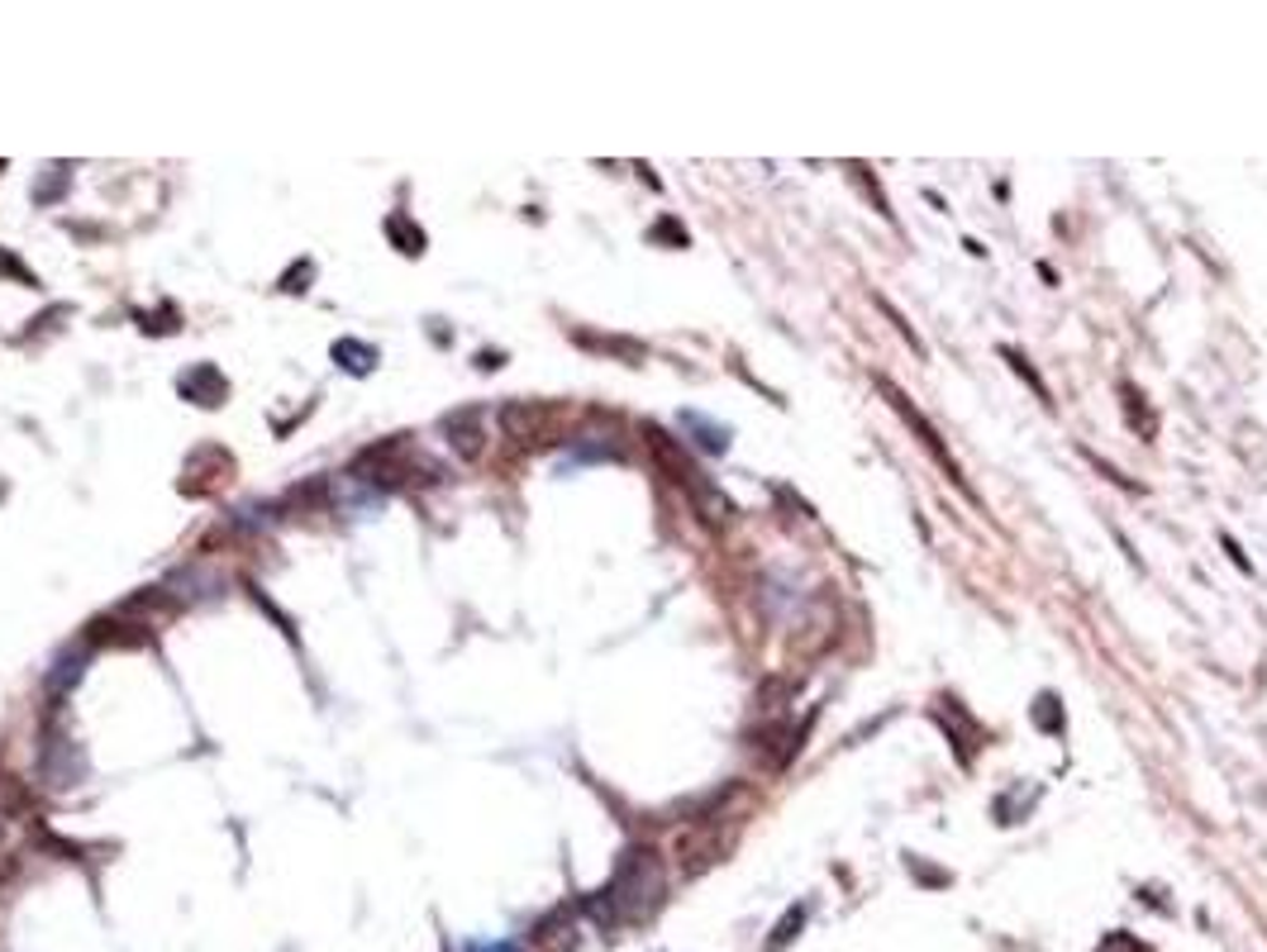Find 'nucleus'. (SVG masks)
<instances>
[{"mask_svg": "<svg viewBox=\"0 0 1267 952\" xmlns=\"http://www.w3.org/2000/svg\"><path fill=\"white\" fill-rule=\"evenodd\" d=\"M548 419H553V409L530 405V401H510L506 409H500V429H506L510 439H539Z\"/></svg>", "mask_w": 1267, "mask_h": 952, "instance_id": "obj_4", "label": "nucleus"}, {"mask_svg": "<svg viewBox=\"0 0 1267 952\" xmlns=\"http://www.w3.org/2000/svg\"><path fill=\"white\" fill-rule=\"evenodd\" d=\"M1006 363H1010L1015 371H1020V377H1024V381H1030V386H1034V391H1039V401H1048V386H1044V381H1039V377H1034V371H1030V363H1024V357H1020V353H1015V348H1006Z\"/></svg>", "mask_w": 1267, "mask_h": 952, "instance_id": "obj_10", "label": "nucleus"}, {"mask_svg": "<svg viewBox=\"0 0 1267 952\" xmlns=\"http://www.w3.org/2000/svg\"><path fill=\"white\" fill-rule=\"evenodd\" d=\"M387 234L401 244V252H424V234H420V229L405 224V214H391V220H387Z\"/></svg>", "mask_w": 1267, "mask_h": 952, "instance_id": "obj_9", "label": "nucleus"}, {"mask_svg": "<svg viewBox=\"0 0 1267 952\" xmlns=\"http://www.w3.org/2000/svg\"><path fill=\"white\" fill-rule=\"evenodd\" d=\"M800 920H806V910L796 905L792 914H786V924H782V929H776V938L768 943V952H772V948H782V943H792V938H796V924H800Z\"/></svg>", "mask_w": 1267, "mask_h": 952, "instance_id": "obj_11", "label": "nucleus"}, {"mask_svg": "<svg viewBox=\"0 0 1267 952\" xmlns=\"http://www.w3.org/2000/svg\"><path fill=\"white\" fill-rule=\"evenodd\" d=\"M663 905V862L653 848H629L615 866V882L591 900V914L611 929V924H639Z\"/></svg>", "mask_w": 1267, "mask_h": 952, "instance_id": "obj_1", "label": "nucleus"}, {"mask_svg": "<svg viewBox=\"0 0 1267 952\" xmlns=\"http://www.w3.org/2000/svg\"><path fill=\"white\" fill-rule=\"evenodd\" d=\"M0 276H19V282H29V276H24V268L10 258V252H0Z\"/></svg>", "mask_w": 1267, "mask_h": 952, "instance_id": "obj_12", "label": "nucleus"}, {"mask_svg": "<svg viewBox=\"0 0 1267 952\" xmlns=\"http://www.w3.org/2000/svg\"><path fill=\"white\" fill-rule=\"evenodd\" d=\"M87 643H95V648H143V643H153V634H148V624L129 620V614L119 610V614H101V620L87 624Z\"/></svg>", "mask_w": 1267, "mask_h": 952, "instance_id": "obj_3", "label": "nucleus"}, {"mask_svg": "<svg viewBox=\"0 0 1267 952\" xmlns=\"http://www.w3.org/2000/svg\"><path fill=\"white\" fill-rule=\"evenodd\" d=\"M877 386H881V395H887V401L896 405V415H901V419H905V425H911V429H915V439H919V443H925V448H929V453H935V462L943 467V477H949V481H953V486H963V491H967V481H963V472H958V462H953V457H949V448H943V443H939V433H935V425H929V419H919V409H915L911 401H905V395H901V391H896V386H891V381H877Z\"/></svg>", "mask_w": 1267, "mask_h": 952, "instance_id": "obj_2", "label": "nucleus"}, {"mask_svg": "<svg viewBox=\"0 0 1267 952\" xmlns=\"http://www.w3.org/2000/svg\"><path fill=\"white\" fill-rule=\"evenodd\" d=\"M125 614H177V600H167L162 590H143L125 605Z\"/></svg>", "mask_w": 1267, "mask_h": 952, "instance_id": "obj_8", "label": "nucleus"}, {"mask_svg": "<svg viewBox=\"0 0 1267 952\" xmlns=\"http://www.w3.org/2000/svg\"><path fill=\"white\" fill-rule=\"evenodd\" d=\"M453 429V448H458V457H482V425L468 415V419H458V425H448Z\"/></svg>", "mask_w": 1267, "mask_h": 952, "instance_id": "obj_7", "label": "nucleus"}, {"mask_svg": "<svg viewBox=\"0 0 1267 952\" xmlns=\"http://www.w3.org/2000/svg\"><path fill=\"white\" fill-rule=\"evenodd\" d=\"M182 391L196 395V405H220L224 395H230V386L220 381V371L214 367H196L191 377H182Z\"/></svg>", "mask_w": 1267, "mask_h": 952, "instance_id": "obj_5", "label": "nucleus"}, {"mask_svg": "<svg viewBox=\"0 0 1267 952\" xmlns=\"http://www.w3.org/2000/svg\"><path fill=\"white\" fill-rule=\"evenodd\" d=\"M0 848H5V819H0Z\"/></svg>", "mask_w": 1267, "mask_h": 952, "instance_id": "obj_13", "label": "nucleus"}, {"mask_svg": "<svg viewBox=\"0 0 1267 952\" xmlns=\"http://www.w3.org/2000/svg\"><path fill=\"white\" fill-rule=\"evenodd\" d=\"M34 800H29V786H24L19 777H0V819H19L29 814Z\"/></svg>", "mask_w": 1267, "mask_h": 952, "instance_id": "obj_6", "label": "nucleus"}]
</instances>
